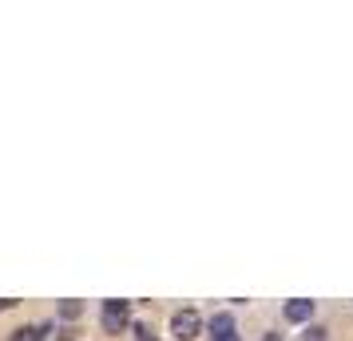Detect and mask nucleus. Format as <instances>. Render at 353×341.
<instances>
[{
    "label": "nucleus",
    "mask_w": 353,
    "mask_h": 341,
    "mask_svg": "<svg viewBox=\"0 0 353 341\" xmlns=\"http://www.w3.org/2000/svg\"><path fill=\"white\" fill-rule=\"evenodd\" d=\"M52 325H20L17 333H12V341H44L48 338Z\"/></svg>",
    "instance_id": "6"
},
{
    "label": "nucleus",
    "mask_w": 353,
    "mask_h": 341,
    "mask_svg": "<svg viewBox=\"0 0 353 341\" xmlns=\"http://www.w3.org/2000/svg\"><path fill=\"white\" fill-rule=\"evenodd\" d=\"M230 341H239V338H230Z\"/></svg>",
    "instance_id": "12"
},
{
    "label": "nucleus",
    "mask_w": 353,
    "mask_h": 341,
    "mask_svg": "<svg viewBox=\"0 0 353 341\" xmlns=\"http://www.w3.org/2000/svg\"><path fill=\"white\" fill-rule=\"evenodd\" d=\"M56 313H60V322H80L83 313H88V306H83L80 298H68V302L56 306Z\"/></svg>",
    "instance_id": "5"
},
{
    "label": "nucleus",
    "mask_w": 353,
    "mask_h": 341,
    "mask_svg": "<svg viewBox=\"0 0 353 341\" xmlns=\"http://www.w3.org/2000/svg\"><path fill=\"white\" fill-rule=\"evenodd\" d=\"M99 325H103V333H123L131 325V302H119V298H108L103 306H99Z\"/></svg>",
    "instance_id": "1"
},
{
    "label": "nucleus",
    "mask_w": 353,
    "mask_h": 341,
    "mask_svg": "<svg viewBox=\"0 0 353 341\" xmlns=\"http://www.w3.org/2000/svg\"><path fill=\"white\" fill-rule=\"evenodd\" d=\"M325 338H330L325 325H305V333H302V341H325Z\"/></svg>",
    "instance_id": "7"
},
{
    "label": "nucleus",
    "mask_w": 353,
    "mask_h": 341,
    "mask_svg": "<svg viewBox=\"0 0 353 341\" xmlns=\"http://www.w3.org/2000/svg\"><path fill=\"white\" fill-rule=\"evenodd\" d=\"M17 306V298H0V309H12Z\"/></svg>",
    "instance_id": "11"
},
{
    "label": "nucleus",
    "mask_w": 353,
    "mask_h": 341,
    "mask_svg": "<svg viewBox=\"0 0 353 341\" xmlns=\"http://www.w3.org/2000/svg\"><path fill=\"white\" fill-rule=\"evenodd\" d=\"M314 318H318V302H310V298L282 302V322L286 325H310Z\"/></svg>",
    "instance_id": "3"
},
{
    "label": "nucleus",
    "mask_w": 353,
    "mask_h": 341,
    "mask_svg": "<svg viewBox=\"0 0 353 341\" xmlns=\"http://www.w3.org/2000/svg\"><path fill=\"white\" fill-rule=\"evenodd\" d=\"M56 341H76V329H60V333H56Z\"/></svg>",
    "instance_id": "10"
},
{
    "label": "nucleus",
    "mask_w": 353,
    "mask_h": 341,
    "mask_svg": "<svg viewBox=\"0 0 353 341\" xmlns=\"http://www.w3.org/2000/svg\"><path fill=\"white\" fill-rule=\"evenodd\" d=\"M258 341H286V333H274V329H266V333H262Z\"/></svg>",
    "instance_id": "9"
},
{
    "label": "nucleus",
    "mask_w": 353,
    "mask_h": 341,
    "mask_svg": "<svg viewBox=\"0 0 353 341\" xmlns=\"http://www.w3.org/2000/svg\"><path fill=\"white\" fill-rule=\"evenodd\" d=\"M131 329H135V341H159V338H155V329H151L147 322H135Z\"/></svg>",
    "instance_id": "8"
},
{
    "label": "nucleus",
    "mask_w": 353,
    "mask_h": 341,
    "mask_svg": "<svg viewBox=\"0 0 353 341\" xmlns=\"http://www.w3.org/2000/svg\"><path fill=\"white\" fill-rule=\"evenodd\" d=\"M207 329H210V338L214 341H230V338H239L234 329H239V322H234V313H214L207 322Z\"/></svg>",
    "instance_id": "4"
},
{
    "label": "nucleus",
    "mask_w": 353,
    "mask_h": 341,
    "mask_svg": "<svg viewBox=\"0 0 353 341\" xmlns=\"http://www.w3.org/2000/svg\"><path fill=\"white\" fill-rule=\"evenodd\" d=\"M203 333V313L199 309H175L171 313V338L175 341H194Z\"/></svg>",
    "instance_id": "2"
}]
</instances>
